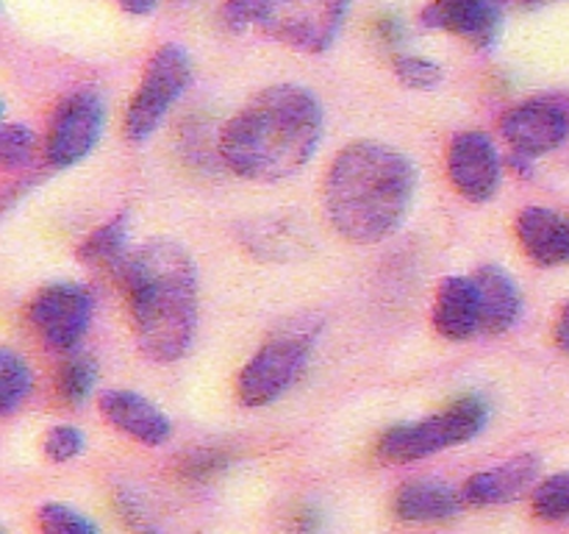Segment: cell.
<instances>
[{"label":"cell","instance_id":"obj_8","mask_svg":"<svg viewBox=\"0 0 569 534\" xmlns=\"http://www.w3.org/2000/svg\"><path fill=\"white\" fill-rule=\"evenodd\" d=\"M103 100L92 89H78L67 95L53 111V120L48 128V142H44V159L56 170L78 165L87 159L100 142L103 134Z\"/></svg>","mask_w":569,"mask_h":534},{"label":"cell","instance_id":"obj_32","mask_svg":"<svg viewBox=\"0 0 569 534\" xmlns=\"http://www.w3.org/2000/svg\"><path fill=\"white\" fill-rule=\"evenodd\" d=\"M142 534H156V532H142Z\"/></svg>","mask_w":569,"mask_h":534},{"label":"cell","instance_id":"obj_20","mask_svg":"<svg viewBox=\"0 0 569 534\" xmlns=\"http://www.w3.org/2000/svg\"><path fill=\"white\" fill-rule=\"evenodd\" d=\"M33 389L31 367L11 348L0 350V415L11 417Z\"/></svg>","mask_w":569,"mask_h":534},{"label":"cell","instance_id":"obj_10","mask_svg":"<svg viewBox=\"0 0 569 534\" xmlns=\"http://www.w3.org/2000/svg\"><path fill=\"white\" fill-rule=\"evenodd\" d=\"M500 137L528 159L550 154L569 139V111L553 98H531L500 117Z\"/></svg>","mask_w":569,"mask_h":534},{"label":"cell","instance_id":"obj_11","mask_svg":"<svg viewBox=\"0 0 569 534\" xmlns=\"http://www.w3.org/2000/svg\"><path fill=\"white\" fill-rule=\"evenodd\" d=\"M448 176L456 192L472 204H487L500 187V156L483 131H461L450 139Z\"/></svg>","mask_w":569,"mask_h":534},{"label":"cell","instance_id":"obj_21","mask_svg":"<svg viewBox=\"0 0 569 534\" xmlns=\"http://www.w3.org/2000/svg\"><path fill=\"white\" fill-rule=\"evenodd\" d=\"M94 373H98V367H94L92 359L67 354L64 365L59 367V378H56V389H59L61 400L70 406L83 404L94 387Z\"/></svg>","mask_w":569,"mask_h":534},{"label":"cell","instance_id":"obj_28","mask_svg":"<svg viewBox=\"0 0 569 534\" xmlns=\"http://www.w3.org/2000/svg\"><path fill=\"white\" fill-rule=\"evenodd\" d=\"M226 465L228 459L222 454H217V451H198V454H192L183 462V473L189 478H209L214 473L226 471Z\"/></svg>","mask_w":569,"mask_h":534},{"label":"cell","instance_id":"obj_27","mask_svg":"<svg viewBox=\"0 0 569 534\" xmlns=\"http://www.w3.org/2000/svg\"><path fill=\"white\" fill-rule=\"evenodd\" d=\"M42 451L50 462H70L83 451V434L76 426H53L42 439Z\"/></svg>","mask_w":569,"mask_h":534},{"label":"cell","instance_id":"obj_24","mask_svg":"<svg viewBox=\"0 0 569 534\" xmlns=\"http://www.w3.org/2000/svg\"><path fill=\"white\" fill-rule=\"evenodd\" d=\"M39 532L42 534H98L92 521L76 512L67 504H44L37 512Z\"/></svg>","mask_w":569,"mask_h":534},{"label":"cell","instance_id":"obj_19","mask_svg":"<svg viewBox=\"0 0 569 534\" xmlns=\"http://www.w3.org/2000/svg\"><path fill=\"white\" fill-rule=\"evenodd\" d=\"M126 239H128V211L109 217L100 228H94L81 245H78V259L92 267H120L126 261Z\"/></svg>","mask_w":569,"mask_h":534},{"label":"cell","instance_id":"obj_9","mask_svg":"<svg viewBox=\"0 0 569 534\" xmlns=\"http://www.w3.org/2000/svg\"><path fill=\"white\" fill-rule=\"evenodd\" d=\"M92 309L94 300L87 287L59 281L48 284L33 295L31 306H28V320H31L33 332L42 337V343H48L53 350H61V354H72L87 334Z\"/></svg>","mask_w":569,"mask_h":534},{"label":"cell","instance_id":"obj_16","mask_svg":"<svg viewBox=\"0 0 569 534\" xmlns=\"http://www.w3.org/2000/svg\"><path fill=\"white\" fill-rule=\"evenodd\" d=\"M433 326L445 339H453V343H465L481 334V306H478V289L472 278L448 276L439 284Z\"/></svg>","mask_w":569,"mask_h":534},{"label":"cell","instance_id":"obj_31","mask_svg":"<svg viewBox=\"0 0 569 534\" xmlns=\"http://www.w3.org/2000/svg\"><path fill=\"white\" fill-rule=\"evenodd\" d=\"M503 6H517V9H537V6L548 3V0H500Z\"/></svg>","mask_w":569,"mask_h":534},{"label":"cell","instance_id":"obj_12","mask_svg":"<svg viewBox=\"0 0 569 534\" xmlns=\"http://www.w3.org/2000/svg\"><path fill=\"white\" fill-rule=\"evenodd\" d=\"M420 22L431 31L453 33L476 48H492L503 28L500 0H431L422 9Z\"/></svg>","mask_w":569,"mask_h":534},{"label":"cell","instance_id":"obj_4","mask_svg":"<svg viewBox=\"0 0 569 534\" xmlns=\"http://www.w3.org/2000/svg\"><path fill=\"white\" fill-rule=\"evenodd\" d=\"M483 426H487V404L476 395H465V398H456L453 404L422 417V421L398 423L389 432H383L378 454L395 465L428 459L439 451L467 443Z\"/></svg>","mask_w":569,"mask_h":534},{"label":"cell","instance_id":"obj_6","mask_svg":"<svg viewBox=\"0 0 569 534\" xmlns=\"http://www.w3.org/2000/svg\"><path fill=\"white\" fill-rule=\"evenodd\" d=\"M192 83V59L181 44H164L156 50L153 59L148 61L142 72L139 89L133 92L131 103L126 109V137L131 142H144L156 128L161 126L170 106L187 92Z\"/></svg>","mask_w":569,"mask_h":534},{"label":"cell","instance_id":"obj_30","mask_svg":"<svg viewBox=\"0 0 569 534\" xmlns=\"http://www.w3.org/2000/svg\"><path fill=\"white\" fill-rule=\"evenodd\" d=\"M117 3H120V9L128 11V14L144 17L159 6V0H117Z\"/></svg>","mask_w":569,"mask_h":534},{"label":"cell","instance_id":"obj_7","mask_svg":"<svg viewBox=\"0 0 569 534\" xmlns=\"http://www.w3.org/2000/svg\"><path fill=\"white\" fill-rule=\"evenodd\" d=\"M311 350L309 328H289L267 339L237 378V395L244 406H267L281 398L306 370Z\"/></svg>","mask_w":569,"mask_h":534},{"label":"cell","instance_id":"obj_22","mask_svg":"<svg viewBox=\"0 0 569 534\" xmlns=\"http://www.w3.org/2000/svg\"><path fill=\"white\" fill-rule=\"evenodd\" d=\"M531 504L537 517H542V521H569V473H556V476L542 478L533 487Z\"/></svg>","mask_w":569,"mask_h":534},{"label":"cell","instance_id":"obj_5","mask_svg":"<svg viewBox=\"0 0 569 534\" xmlns=\"http://www.w3.org/2000/svg\"><path fill=\"white\" fill-rule=\"evenodd\" d=\"M348 9L350 0H253V28L300 53H326Z\"/></svg>","mask_w":569,"mask_h":534},{"label":"cell","instance_id":"obj_18","mask_svg":"<svg viewBox=\"0 0 569 534\" xmlns=\"http://www.w3.org/2000/svg\"><path fill=\"white\" fill-rule=\"evenodd\" d=\"M465 506L461 490L437 478H417L395 495V515L406 523H442L459 515Z\"/></svg>","mask_w":569,"mask_h":534},{"label":"cell","instance_id":"obj_26","mask_svg":"<svg viewBox=\"0 0 569 534\" xmlns=\"http://www.w3.org/2000/svg\"><path fill=\"white\" fill-rule=\"evenodd\" d=\"M395 78L409 89H433L442 83L445 72L437 61L422 59V56H398L392 61Z\"/></svg>","mask_w":569,"mask_h":534},{"label":"cell","instance_id":"obj_2","mask_svg":"<svg viewBox=\"0 0 569 534\" xmlns=\"http://www.w3.org/2000/svg\"><path fill=\"white\" fill-rule=\"evenodd\" d=\"M415 189L417 170L409 156L378 139H356L328 167L322 206L339 237L370 245L398 231Z\"/></svg>","mask_w":569,"mask_h":534},{"label":"cell","instance_id":"obj_23","mask_svg":"<svg viewBox=\"0 0 569 534\" xmlns=\"http://www.w3.org/2000/svg\"><path fill=\"white\" fill-rule=\"evenodd\" d=\"M276 228H278V220L256 222V226L250 228L248 248H261V259H276V254H272V250L283 248V254H287V259H289V256H292V248L306 245L303 237H300V234L295 231L289 222H283L281 231H276Z\"/></svg>","mask_w":569,"mask_h":534},{"label":"cell","instance_id":"obj_17","mask_svg":"<svg viewBox=\"0 0 569 534\" xmlns=\"http://www.w3.org/2000/svg\"><path fill=\"white\" fill-rule=\"evenodd\" d=\"M478 289V306H481V334L498 337L506 334L511 326H517L522 312L520 289L515 278L498 265H483L472 276Z\"/></svg>","mask_w":569,"mask_h":534},{"label":"cell","instance_id":"obj_13","mask_svg":"<svg viewBox=\"0 0 569 534\" xmlns=\"http://www.w3.org/2000/svg\"><path fill=\"white\" fill-rule=\"evenodd\" d=\"M542 459L537 454H520L498 467L476 473L461 487V498L467 506H498L522 498L539 484Z\"/></svg>","mask_w":569,"mask_h":534},{"label":"cell","instance_id":"obj_29","mask_svg":"<svg viewBox=\"0 0 569 534\" xmlns=\"http://www.w3.org/2000/svg\"><path fill=\"white\" fill-rule=\"evenodd\" d=\"M553 337H556V345L569 354V300L561 306L559 320H556V328H553Z\"/></svg>","mask_w":569,"mask_h":534},{"label":"cell","instance_id":"obj_25","mask_svg":"<svg viewBox=\"0 0 569 534\" xmlns=\"http://www.w3.org/2000/svg\"><path fill=\"white\" fill-rule=\"evenodd\" d=\"M33 156V131L22 122H6L0 128V161L6 170H20Z\"/></svg>","mask_w":569,"mask_h":534},{"label":"cell","instance_id":"obj_14","mask_svg":"<svg viewBox=\"0 0 569 534\" xmlns=\"http://www.w3.org/2000/svg\"><path fill=\"white\" fill-rule=\"evenodd\" d=\"M100 415L142 445H164L172 434V423L148 398L128 389H109L98 398Z\"/></svg>","mask_w":569,"mask_h":534},{"label":"cell","instance_id":"obj_15","mask_svg":"<svg viewBox=\"0 0 569 534\" xmlns=\"http://www.w3.org/2000/svg\"><path fill=\"white\" fill-rule=\"evenodd\" d=\"M517 239L528 259L537 265H569V215H559L545 206H528L517 217Z\"/></svg>","mask_w":569,"mask_h":534},{"label":"cell","instance_id":"obj_3","mask_svg":"<svg viewBox=\"0 0 569 534\" xmlns=\"http://www.w3.org/2000/svg\"><path fill=\"white\" fill-rule=\"evenodd\" d=\"M131 326L153 362L187 356L198 328V270L176 239H148L120 265Z\"/></svg>","mask_w":569,"mask_h":534},{"label":"cell","instance_id":"obj_1","mask_svg":"<svg viewBox=\"0 0 569 534\" xmlns=\"http://www.w3.org/2000/svg\"><path fill=\"white\" fill-rule=\"evenodd\" d=\"M322 106L300 83H272L248 100L220 134V159L239 178L276 184L309 165L322 139Z\"/></svg>","mask_w":569,"mask_h":534}]
</instances>
